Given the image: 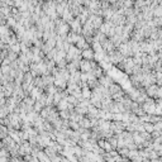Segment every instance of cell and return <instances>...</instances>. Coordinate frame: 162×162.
I'll list each match as a JSON object with an SVG mask.
<instances>
[{"mask_svg": "<svg viewBox=\"0 0 162 162\" xmlns=\"http://www.w3.org/2000/svg\"><path fill=\"white\" fill-rule=\"evenodd\" d=\"M70 24V29L71 31H73V32H76V33H79L80 34L81 33V31H82V24H81V22L79 20V18H73L71 22L69 23Z\"/></svg>", "mask_w": 162, "mask_h": 162, "instance_id": "1", "label": "cell"}, {"mask_svg": "<svg viewBox=\"0 0 162 162\" xmlns=\"http://www.w3.org/2000/svg\"><path fill=\"white\" fill-rule=\"evenodd\" d=\"M146 94L147 96H149V98H153L156 99V96H157V90H158V85L157 84H151L148 87H146Z\"/></svg>", "mask_w": 162, "mask_h": 162, "instance_id": "2", "label": "cell"}, {"mask_svg": "<svg viewBox=\"0 0 162 162\" xmlns=\"http://www.w3.org/2000/svg\"><path fill=\"white\" fill-rule=\"evenodd\" d=\"M81 56L82 58H85V60H94V57H95V53H94V49L91 48V47H89V48H85L81 51Z\"/></svg>", "mask_w": 162, "mask_h": 162, "instance_id": "3", "label": "cell"}, {"mask_svg": "<svg viewBox=\"0 0 162 162\" xmlns=\"http://www.w3.org/2000/svg\"><path fill=\"white\" fill-rule=\"evenodd\" d=\"M98 80H99V84H100V85H103V86H105V87H108L110 84H113V81H111V79L109 77V76H105V75L100 76V77L98 79Z\"/></svg>", "mask_w": 162, "mask_h": 162, "instance_id": "4", "label": "cell"}, {"mask_svg": "<svg viewBox=\"0 0 162 162\" xmlns=\"http://www.w3.org/2000/svg\"><path fill=\"white\" fill-rule=\"evenodd\" d=\"M67 107H69V103H67L66 99H61V101L57 104V110H65V109H67Z\"/></svg>", "mask_w": 162, "mask_h": 162, "instance_id": "5", "label": "cell"}, {"mask_svg": "<svg viewBox=\"0 0 162 162\" xmlns=\"http://www.w3.org/2000/svg\"><path fill=\"white\" fill-rule=\"evenodd\" d=\"M143 128H144V131L149 132V133L155 131V125H153V123H151V122H144L143 123Z\"/></svg>", "mask_w": 162, "mask_h": 162, "instance_id": "6", "label": "cell"}, {"mask_svg": "<svg viewBox=\"0 0 162 162\" xmlns=\"http://www.w3.org/2000/svg\"><path fill=\"white\" fill-rule=\"evenodd\" d=\"M153 17H162V7L157 5V7L153 9Z\"/></svg>", "mask_w": 162, "mask_h": 162, "instance_id": "7", "label": "cell"}, {"mask_svg": "<svg viewBox=\"0 0 162 162\" xmlns=\"http://www.w3.org/2000/svg\"><path fill=\"white\" fill-rule=\"evenodd\" d=\"M156 98H160L162 99V86H158V90H157V96Z\"/></svg>", "mask_w": 162, "mask_h": 162, "instance_id": "8", "label": "cell"}, {"mask_svg": "<svg viewBox=\"0 0 162 162\" xmlns=\"http://www.w3.org/2000/svg\"><path fill=\"white\" fill-rule=\"evenodd\" d=\"M3 129H5V128H3V127H0V131H3ZM3 132H0V135H1Z\"/></svg>", "mask_w": 162, "mask_h": 162, "instance_id": "9", "label": "cell"}]
</instances>
